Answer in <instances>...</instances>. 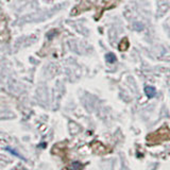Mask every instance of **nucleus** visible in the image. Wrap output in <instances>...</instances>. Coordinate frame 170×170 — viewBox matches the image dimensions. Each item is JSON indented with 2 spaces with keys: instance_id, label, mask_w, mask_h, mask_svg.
Returning a JSON list of instances; mask_svg holds the SVG:
<instances>
[{
  "instance_id": "f257e3e1",
  "label": "nucleus",
  "mask_w": 170,
  "mask_h": 170,
  "mask_svg": "<svg viewBox=\"0 0 170 170\" xmlns=\"http://www.w3.org/2000/svg\"><path fill=\"white\" fill-rule=\"evenodd\" d=\"M146 94H147L148 97H153V96L155 95V89H154V87H152V86H147L146 87Z\"/></svg>"
},
{
  "instance_id": "f03ea898",
  "label": "nucleus",
  "mask_w": 170,
  "mask_h": 170,
  "mask_svg": "<svg viewBox=\"0 0 170 170\" xmlns=\"http://www.w3.org/2000/svg\"><path fill=\"white\" fill-rule=\"evenodd\" d=\"M106 61L109 62V63H114V62L116 61V56H115L113 53L106 54Z\"/></svg>"
}]
</instances>
